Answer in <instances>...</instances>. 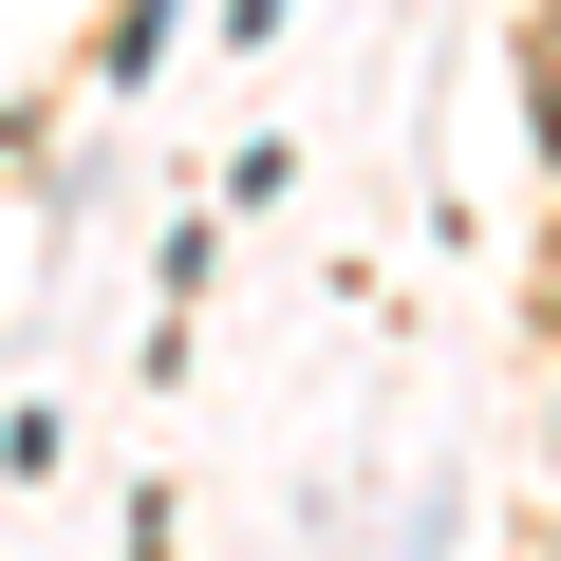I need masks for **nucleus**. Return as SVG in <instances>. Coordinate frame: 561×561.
<instances>
[{
    "label": "nucleus",
    "instance_id": "nucleus-1",
    "mask_svg": "<svg viewBox=\"0 0 561 561\" xmlns=\"http://www.w3.org/2000/svg\"><path fill=\"white\" fill-rule=\"evenodd\" d=\"M150 57H169V0H113V38H94V76H113V94H131V76H150Z\"/></svg>",
    "mask_w": 561,
    "mask_h": 561
},
{
    "label": "nucleus",
    "instance_id": "nucleus-2",
    "mask_svg": "<svg viewBox=\"0 0 561 561\" xmlns=\"http://www.w3.org/2000/svg\"><path fill=\"white\" fill-rule=\"evenodd\" d=\"M524 94H542V150H561V0L524 20Z\"/></svg>",
    "mask_w": 561,
    "mask_h": 561
}]
</instances>
